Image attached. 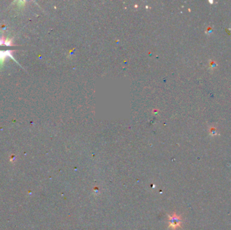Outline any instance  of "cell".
I'll return each instance as SVG.
<instances>
[{
    "mask_svg": "<svg viewBox=\"0 0 231 230\" xmlns=\"http://www.w3.org/2000/svg\"><path fill=\"white\" fill-rule=\"evenodd\" d=\"M12 51H0V65L4 63V59H6L7 57H9L12 59H14L12 56Z\"/></svg>",
    "mask_w": 231,
    "mask_h": 230,
    "instance_id": "1",
    "label": "cell"
}]
</instances>
